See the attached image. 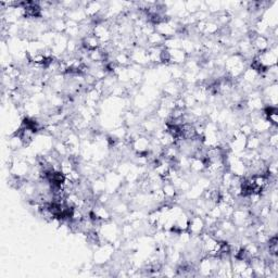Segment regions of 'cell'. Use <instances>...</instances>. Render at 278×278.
<instances>
[{"mask_svg":"<svg viewBox=\"0 0 278 278\" xmlns=\"http://www.w3.org/2000/svg\"><path fill=\"white\" fill-rule=\"evenodd\" d=\"M206 228V222L201 216L194 215L189 219L187 230L191 236H200Z\"/></svg>","mask_w":278,"mask_h":278,"instance_id":"6da1fadb","label":"cell"}]
</instances>
